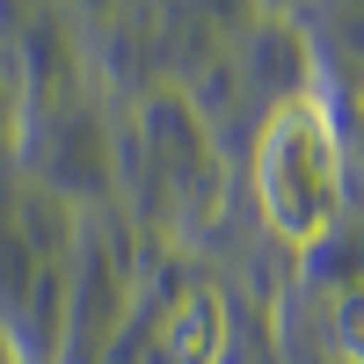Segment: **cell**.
<instances>
[{
    "label": "cell",
    "instance_id": "6da1fadb",
    "mask_svg": "<svg viewBox=\"0 0 364 364\" xmlns=\"http://www.w3.org/2000/svg\"><path fill=\"white\" fill-rule=\"evenodd\" d=\"M255 204L284 248H321L343 219V139L321 95H284L255 139Z\"/></svg>",
    "mask_w": 364,
    "mask_h": 364
},
{
    "label": "cell",
    "instance_id": "3957f363",
    "mask_svg": "<svg viewBox=\"0 0 364 364\" xmlns=\"http://www.w3.org/2000/svg\"><path fill=\"white\" fill-rule=\"evenodd\" d=\"M336 350H343V364H364V284H350L336 299Z\"/></svg>",
    "mask_w": 364,
    "mask_h": 364
},
{
    "label": "cell",
    "instance_id": "7a4b0ae2",
    "mask_svg": "<svg viewBox=\"0 0 364 364\" xmlns=\"http://www.w3.org/2000/svg\"><path fill=\"white\" fill-rule=\"evenodd\" d=\"M219 350H226V299L211 284L182 291L161 321V364H219Z\"/></svg>",
    "mask_w": 364,
    "mask_h": 364
}]
</instances>
